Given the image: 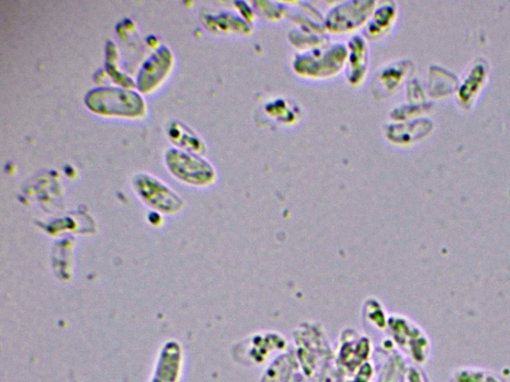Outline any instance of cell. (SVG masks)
<instances>
[{"instance_id":"obj_1","label":"cell","mask_w":510,"mask_h":382,"mask_svg":"<svg viewBox=\"0 0 510 382\" xmlns=\"http://www.w3.org/2000/svg\"><path fill=\"white\" fill-rule=\"evenodd\" d=\"M86 104L91 111L105 116L139 117L145 112V102L136 92L119 88L92 90Z\"/></svg>"},{"instance_id":"obj_2","label":"cell","mask_w":510,"mask_h":382,"mask_svg":"<svg viewBox=\"0 0 510 382\" xmlns=\"http://www.w3.org/2000/svg\"><path fill=\"white\" fill-rule=\"evenodd\" d=\"M166 162L177 179L195 187H207L216 178L211 165L193 152L172 149L167 152Z\"/></svg>"},{"instance_id":"obj_3","label":"cell","mask_w":510,"mask_h":382,"mask_svg":"<svg viewBox=\"0 0 510 382\" xmlns=\"http://www.w3.org/2000/svg\"><path fill=\"white\" fill-rule=\"evenodd\" d=\"M134 188L140 199L159 212L175 214L185 206L177 192L152 175L138 174L134 180Z\"/></svg>"},{"instance_id":"obj_4","label":"cell","mask_w":510,"mask_h":382,"mask_svg":"<svg viewBox=\"0 0 510 382\" xmlns=\"http://www.w3.org/2000/svg\"><path fill=\"white\" fill-rule=\"evenodd\" d=\"M183 367V350L175 339H170L160 349L151 382H179Z\"/></svg>"},{"instance_id":"obj_5","label":"cell","mask_w":510,"mask_h":382,"mask_svg":"<svg viewBox=\"0 0 510 382\" xmlns=\"http://www.w3.org/2000/svg\"><path fill=\"white\" fill-rule=\"evenodd\" d=\"M172 54L167 47L156 51L142 65L138 77V88L142 92L156 89L168 76L172 67Z\"/></svg>"},{"instance_id":"obj_6","label":"cell","mask_w":510,"mask_h":382,"mask_svg":"<svg viewBox=\"0 0 510 382\" xmlns=\"http://www.w3.org/2000/svg\"><path fill=\"white\" fill-rule=\"evenodd\" d=\"M170 139L190 152H201L203 142L195 132L181 122H172L169 129Z\"/></svg>"}]
</instances>
